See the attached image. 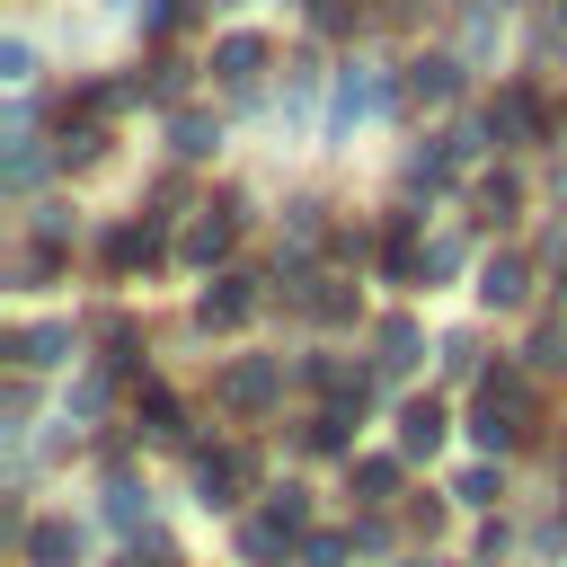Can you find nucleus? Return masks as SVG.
Returning a JSON list of instances; mask_svg holds the SVG:
<instances>
[{
  "label": "nucleus",
  "instance_id": "obj_1",
  "mask_svg": "<svg viewBox=\"0 0 567 567\" xmlns=\"http://www.w3.org/2000/svg\"><path fill=\"white\" fill-rule=\"evenodd\" d=\"M381 106H390V80H381L372 62H354V71L337 80V106H328V133H354V124H363V115H381Z\"/></svg>",
  "mask_w": 567,
  "mask_h": 567
},
{
  "label": "nucleus",
  "instance_id": "obj_2",
  "mask_svg": "<svg viewBox=\"0 0 567 567\" xmlns=\"http://www.w3.org/2000/svg\"><path fill=\"white\" fill-rule=\"evenodd\" d=\"M18 558H27V567H80V523H71V514L27 523V532H18Z\"/></svg>",
  "mask_w": 567,
  "mask_h": 567
},
{
  "label": "nucleus",
  "instance_id": "obj_3",
  "mask_svg": "<svg viewBox=\"0 0 567 567\" xmlns=\"http://www.w3.org/2000/svg\"><path fill=\"white\" fill-rule=\"evenodd\" d=\"M248 310H257L248 275H213V284H204V301H195V319H204V328H239Z\"/></svg>",
  "mask_w": 567,
  "mask_h": 567
},
{
  "label": "nucleus",
  "instance_id": "obj_4",
  "mask_svg": "<svg viewBox=\"0 0 567 567\" xmlns=\"http://www.w3.org/2000/svg\"><path fill=\"white\" fill-rule=\"evenodd\" d=\"M221 399H230L239 416H257V408H275V363H266V354H248V363H230V372H221Z\"/></svg>",
  "mask_w": 567,
  "mask_h": 567
},
{
  "label": "nucleus",
  "instance_id": "obj_5",
  "mask_svg": "<svg viewBox=\"0 0 567 567\" xmlns=\"http://www.w3.org/2000/svg\"><path fill=\"white\" fill-rule=\"evenodd\" d=\"M239 487H257V452H213L204 461V505H230Z\"/></svg>",
  "mask_w": 567,
  "mask_h": 567
},
{
  "label": "nucleus",
  "instance_id": "obj_6",
  "mask_svg": "<svg viewBox=\"0 0 567 567\" xmlns=\"http://www.w3.org/2000/svg\"><path fill=\"white\" fill-rule=\"evenodd\" d=\"M461 89V62L452 53H425V62H408V97H425V106H443Z\"/></svg>",
  "mask_w": 567,
  "mask_h": 567
},
{
  "label": "nucleus",
  "instance_id": "obj_7",
  "mask_svg": "<svg viewBox=\"0 0 567 567\" xmlns=\"http://www.w3.org/2000/svg\"><path fill=\"white\" fill-rule=\"evenodd\" d=\"M523 284H532V275H523V257H487L478 301H487V310H523Z\"/></svg>",
  "mask_w": 567,
  "mask_h": 567
},
{
  "label": "nucleus",
  "instance_id": "obj_8",
  "mask_svg": "<svg viewBox=\"0 0 567 567\" xmlns=\"http://www.w3.org/2000/svg\"><path fill=\"white\" fill-rule=\"evenodd\" d=\"M399 443H408V452H434V443H443V399H408V408H399Z\"/></svg>",
  "mask_w": 567,
  "mask_h": 567
},
{
  "label": "nucleus",
  "instance_id": "obj_9",
  "mask_svg": "<svg viewBox=\"0 0 567 567\" xmlns=\"http://www.w3.org/2000/svg\"><path fill=\"white\" fill-rule=\"evenodd\" d=\"M257 62H266V35H248V27H239V35H221V44H213V71H221V80H248V71H257Z\"/></svg>",
  "mask_w": 567,
  "mask_h": 567
},
{
  "label": "nucleus",
  "instance_id": "obj_10",
  "mask_svg": "<svg viewBox=\"0 0 567 567\" xmlns=\"http://www.w3.org/2000/svg\"><path fill=\"white\" fill-rule=\"evenodd\" d=\"M9 354H18L27 372H44V363H62V354H71V328H53V319H44V328H27Z\"/></svg>",
  "mask_w": 567,
  "mask_h": 567
},
{
  "label": "nucleus",
  "instance_id": "obj_11",
  "mask_svg": "<svg viewBox=\"0 0 567 567\" xmlns=\"http://www.w3.org/2000/svg\"><path fill=\"white\" fill-rule=\"evenodd\" d=\"M487 133H540V106H532V89H505V97L487 106Z\"/></svg>",
  "mask_w": 567,
  "mask_h": 567
},
{
  "label": "nucleus",
  "instance_id": "obj_12",
  "mask_svg": "<svg viewBox=\"0 0 567 567\" xmlns=\"http://www.w3.org/2000/svg\"><path fill=\"white\" fill-rule=\"evenodd\" d=\"M470 434H478L487 452H505V443L523 434V408H496V399H478V416H470Z\"/></svg>",
  "mask_w": 567,
  "mask_h": 567
},
{
  "label": "nucleus",
  "instance_id": "obj_13",
  "mask_svg": "<svg viewBox=\"0 0 567 567\" xmlns=\"http://www.w3.org/2000/svg\"><path fill=\"white\" fill-rule=\"evenodd\" d=\"M168 142H177V159H213V151H221V124H204V115H177V124H168Z\"/></svg>",
  "mask_w": 567,
  "mask_h": 567
},
{
  "label": "nucleus",
  "instance_id": "obj_14",
  "mask_svg": "<svg viewBox=\"0 0 567 567\" xmlns=\"http://www.w3.org/2000/svg\"><path fill=\"white\" fill-rule=\"evenodd\" d=\"M221 248H230V213H204V221L186 230V266H213Z\"/></svg>",
  "mask_w": 567,
  "mask_h": 567
},
{
  "label": "nucleus",
  "instance_id": "obj_15",
  "mask_svg": "<svg viewBox=\"0 0 567 567\" xmlns=\"http://www.w3.org/2000/svg\"><path fill=\"white\" fill-rule=\"evenodd\" d=\"M151 257H159L151 230H106V266H115V275H133V266H151Z\"/></svg>",
  "mask_w": 567,
  "mask_h": 567
},
{
  "label": "nucleus",
  "instance_id": "obj_16",
  "mask_svg": "<svg viewBox=\"0 0 567 567\" xmlns=\"http://www.w3.org/2000/svg\"><path fill=\"white\" fill-rule=\"evenodd\" d=\"M416 363V319H381V372H408Z\"/></svg>",
  "mask_w": 567,
  "mask_h": 567
},
{
  "label": "nucleus",
  "instance_id": "obj_17",
  "mask_svg": "<svg viewBox=\"0 0 567 567\" xmlns=\"http://www.w3.org/2000/svg\"><path fill=\"white\" fill-rule=\"evenodd\" d=\"M142 434H151V443H177V434H186V425H177V399H168V390H151V399H142Z\"/></svg>",
  "mask_w": 567,
  "mask_h": 567
},
{
  "label": "nucleus",
  "instance_id": "obj_18",
  "mask_svg": "<svg viewBox=\"0 0 567 567\" xmlns=\"http://www.w3.org/2000/svg\"><path fill=\"white\" fill-rule=\"evenodd\" d=\"M97 151H106V133H97V124H80V133H62V168H89Z\"/></svg>",
  "mask_w": 567,
  "mask_h": 567
},
{
  "label": "nucleus",
  "instance_id": "obj_19",
  "mask_svg": "<svg viewBox=\"0 0 567 567\" xmlns=\"http://www.w3.org/2000/svg\"><path fill=\"white\" fill-rule=\"evenodd\" d=\"M354 487H363V496H372V505H381V496H390V487H399V461H354Z\"/></svg>",
  "mask_w": 567,
  "mask_h": 567
},
{
  "label": "nucleus",
  "instance_id": "obj_20",
  "mask_svg": "<svg viewBox=\"0 0 567 567\" xmlns=\"http://www.w3.org/2000/svg\"><path fill=\"white\" fill-rule=\"evenodd\" d=\"M284 540H292V532H284V523H248V532H239V549H248V558H257V567H266V558H275V549H284Z\"/></svg>",
  "mask_w": 567,
  "mask_h": 567
},
{
  "label": "nucleus",
  "instance_id": "obj_21",
  "mask_svg": "<svg viewBox=\"0 0 567 567\" xmlns=\"http://www.w3.org/2000/svg\"><path fill=\"white\" fill-rule=\"evenodd\" d=\"M452 496H461V505H496V470H461Z\"/></svg>",
  "mask_w": 567,
  "mask_h": 567
},
{
  "label": "nucleus",
  "instance_id": "obj_22",
  "mask_svg": "<svg viewBox=\"0 0 567 567\" xmlns=\"http://www.w3.org/2000/svg\"><path fill=\"white\" fill-rule=\"evenodd\" d=\"M266 523H284V532H301V523H310V505H301V487H284V496H266Z\"/></svg>",
  "mask_w": 567,
  "mask_h": 567
},
{
  "label": "nucleus",
  "instance_id": "obj_23",
  "mask_svg": "<svg viewBox=\"0 0 567 567\" xmlns=\"http://www.w3.org/2000/svg\"><path fill=\"white\" fill-rule=\"evenodd\" d=\"M337 558H346L337 532H310V540H301V567H337Z\"/></svg>",
  "mask_w": 567,
  "mask_h": 567
},
{
  "label": "nucleus",
  "instance_id": "obj_24",
  "mask_svg": "<svg viewBox=\"0 0 567 567\" xmlns=\"http://www.w3.org/2000/svg\"><path fill=\"white\" fill-rule=\"evenodd\" d=\"M106 514H115V523H133V514H142V487H133V478H115V487H106Z\"/></svg>",
  "mask_w": 567,
  "mask_h": 567
},
{
  "label": "nucleus",
  "instance_id": "obj_25",
  "mask_svg": "<svg viewBox=\"0 0 567 567\" xmlns=\"http://www.w3.org/2000/svg\"><path fill=\"white\" fill-rule=\"evenodd\" d=\"M310 18H319V27H328V35H337V27H354V18H363V9H354V0H310Z\"/></svg>",
  "mask_w": 567,
  "mask_h": 567
},
{
  "label": "nucleus",
  "instance_id": "obj_26",
  "mask_svg": "<svg viewBox=\"0 0 567 567\" xmlns=\"http://www.w3.org/2000/svg\"><path fill=\"white\" fill-rule=\"evenodd\" d=\"M142 27H151V35H159V27H177V0H151V9H142Z\"/></svg>",
  "mask_w": 567,
  "mask_h": 567
},
{
  "label": "nucleus",
  "instance_id": "obj_27",
  "mask_svg": "<svg viewBox=\"0 0 567 567\" xmlns=\"http://www.w3.org/2000/svg\"><path fill=\"white\" fill-rule=\"evenodd\" d=\"M558 27H567V0H558Z\"/></svg>",
  "mask_w": 567,
  "mask_h": 567
},
{
  "label": "nucleus",
  "instance_id": "obj_28",
  "mask_svg": "<svg viewBox=\"0 0 567 567\" xmlns=\"http://www.w3.org/2000/svg\"><path fill=\"white\" fill-rule=\"evenodd\" d=\"M159 567H168V558H159Z\"/></svg>",
  "mask_w": 567,
  "mask_h": 567
}]
</instances>
